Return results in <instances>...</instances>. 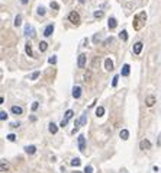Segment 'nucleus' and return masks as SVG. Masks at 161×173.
<instances>
[{
	"instance_id": "6e6552de",
	"label": "nucleus",
	"mask_w": 161,
	"mask_h": 173,
	"mask_svg": "<svg viewBox=\"0 0 161 173\" xmlns=\"http://www.w3.org/2000/svg\"><path fill=\"white\" fill-rule=\"evenodd\" d=\"M105 68H106L107 71H112V70H113V61H112L110 58H106V60H105Z\"/></svg>"
},
{
	"instance_id": "f704fd0d",
	"label": "nucleus",
	"mask_w": 161,
	"mask_h": 173,
	"mask_svg": "<svg viewBox=\"0 0 161 173\" xmlns=\"http://www.w3.org/2000/svg\"><path fill=\"white\" fill-rule=\"evenodd\" d=\"M38 15L44 16L45 15V8H38Z\"/></svg>"
},
{
	"instance_id": "37998d69",
	"label": "nucleus",
	"mask_w": 161,
	"mask_h": 173,
	"mask_svg": "<svg viewBox=\"0 0 161 173\" xmlns=\"http://www.w3.org/2000/svg\"><path fill=\"white\" fill-rule=\"evenodd\" d=\"M12 127H13V128H18V127H19V122H18V124H16V122H13V124H12Z\"/></svg>"
},
{
	"instance_id": "c9c22d12",
	"label": "nucleus",
	"mask_w": 161,
	"mask_h": 173,
	"mask_svg": "<svg viewBox=\"0 0 161 173\" xmlns=\"http://www.w3.org/2000/svg\"><path fill=\"white\" fill-rule=\"evenodd\" d=\"M84 173H93V167H92V166H86Z\"/></svg>"
},
{
	"instance_id": "c03bdc74",
	"label": "nucleus",
	"mask_w": 161,
	"mask_h": 173,
	"mask_svg": "<svg viewBox=\"0 0 161 173\" xmlns=\"http://www.w3.org/2000/svg\"><path fill=\"white\" fill-rule=\"evenodd\" d=\"M22 5H28V0H22Z\"/></svg>"
},
{
	"instance_id": "f8f14e48",
	"label": "nucleus",
	"mask_w": 161,
	"mask_h": 173,
	"mask_svg": "<svg viewBox=\"0 0 161 173\" xmlns=\"http://www.w3.org/2000/svg\"><path fill=\"white\" fill-rule=\"evenodd\" d=\"M129 71H131V67H129V64H125V65L122 67V71H120V74H122L123 77H126V76H129Z\"/></svg>"
},
{
	"instance_id": "a18cd8bd",
	"label": "nucleus",
	"mask_w": 161,
	"mask_h": 173,
	"mask_svg": "<svg viewBox=\"0 0 161 173\" xmlns=\"http://www.w3.org/2000/svg\"><path fill=\"white\" fill-rule=\"evenodd\" d=\"M78 2H80V3H84V0H78Z\"/></svg>"
},
{
	"instance_id": "aec40b11",
	"label": "nucleus",
	"mask_w": 161,
	"mask_h": 173,
	"mask_svg": "<svg viewBox=\"0 0 161 173\" xmlns=\"http://www.w3.org/2000/svg\"><path fill=\"white\" fill-rule=\"evenodd\" d=\"M73 115H74V112H73L71 109H68V111L65 112V118H64V119H65V121H70V119L73 118Z\"/></svg>"
},
{
	"instance_id": "e433bc0d",
	"label": "nucleus",
	"mask_w": 161,
	"mask_h": 173,
	"mask_svg": "<svg viewBox=\"0 0 161 173\" xmlns=\"http://www.w3.org/2000/svg\"><path fill=\"white\" fill-rule=\"evenodd\" d=\"M8 140H9V141H15V140H16V135H15V134H9V135H8Z\"/></svg>"
},
{
	"instance_id": "49530a36",
	"label": "nucleus",
	"mask_w": 161,
	"mask_h": 173,
	"mask_svg": "<svg viewBox=\"0 0 161 173\" xmlns=\"http://www.w3.org/2000/svg\"><path fill=\"white\" fill-rule=\"evenodd\" d=\"M76 173H80V172H76Z\"/></svg>"
},
{
	"instance_id": "f257e3e1",
	"label": "nucleus",
	"mask_w": 161,
	"mask_h": 173,
	"mask_svg": "<svg viewBox=\"0 0 161 173\" xmlns=\"http://www.w3.org/2000/svg\"><path fill=\"white\" fill-rule=\"evenodd\" d=\"M145 21H147V13L145 12H141L139 15H136L135 18H133V28L138 31V29H141L142 28V25L145 23Z\"/></svg>"
},
{
	"instance_id": "cd10ccee",
	"label": "nucleus",
	"mask_w": 161,
	"mask_h": 173,
	"mask_svg": "<svg viewBox=\"0 0 161 173\" xmlns=\"http://www.w3.org/2000/svg\"><path fill=\"white\" fill-rule=\"evenodd\" d=\"M80 164H81L80 159H73L71 160V166H80Z\"/></svg>"
},
{
	"instance_id": "423d86ee",
	"label": "nucleus",
	"mask_w": 161,
	"mask_h": 173,
	"mask_svg": "<svg viewBox=\"0 0 161 173\" xmlns=\"http://www.w3.org/2000/svg\"><path fill=\"white\" fill-rule=\"evenodd\" d=\"M25 34H26V35H29L31 38H34V37H35V29H34V26L26 25V26H25Z\"/></svg>"
},
{
	"instance_id": "79ce46f5",
	"label": "nucleus",
	"mask_w": 161,
	"mask_h": 173,
	"mask_svg": "<svg viewBox=\"0 0 161 173\" xmlns=\"http://www.w3.org/2000/svg\"><path fill=\"white\" fill-rule=\"evenodd\" d=\"M157 145H161V132L158 135V140H157Z\"/></svg>"
},
{
	"instance_id": "ea45409f",
	"label": "nucleus",
	"mask_w": 161,
	"mask_h": 173,
	"mask_svg": "<svg viewBox=\"0 0 161 173\" xmlns=\"http://www.w3.org/2000/svg\"><path fill=\"white\" fill-rule=\"evenodd\" d=\"M99 39H100V35H97V34H96V35L93 37V42H97Z\"/></svg>"
},
{
	"instance_id": "6ab92c4d",
	"label": "nucleus",
	"mask_w": 161,
	"mask_h": 173,
	"mask_svg": "<svg viewBox=\"0 0 161 173\" xmlns=\"http://www.w3.org/2000/svg\"><path fill=\"white\" fill-rule=\"evenodd\" d=\"M47 48H48V44H47L45 41H42V42H39V51H41V52H44V51H47Z\"/></svg>"
},
{
	"instance_id": "a211bd4d",
	"label": "nucleus",
	"mask_w": 161,
	"mask_h": 173,
	"mask_svg": "<svg viewBox=\"0 0 161 173\" xmlns=\"http://www.w3.org/2000/svg\"><path fill=\"white\" fill-rule=\"evenodd\" d=\"M25 151H26L28 154H34V153L36 151V147H35V145H28V147H25Z\"/></svg>"
},
{
	"instance_id": "2f4dec72",
	"label": "nucleus",
	"mask_w": 161,
	"mask_h": 173,
	"mask_svg": "<svg viewBox=\"0 0 161 173\" xmlns=\"http://www.w3.org/2000/svg\"><path fill=\"white\" fill-rule=\"evenodd\" d=\"M80 122H81V125H86V122H87V115H86V114L80 118Z\"/></svg>"
},
{
	"instance_id": "0eeeda50",
	"label": "nucleus",
	"mask_w": 161,
	"mask_h": 173,
	"mask_svg": "<svg viewBox=\"0 0 161 173\" xmlns=\"http://www.w3.org/2000/svg\"><path fill=\"white\" fill-rule=\"evenodd\" d=\"M154 103H155V98H154L152 95H149V96H147V98H145V105H147L148 108L154 106Z\"/></svg>"
},
{
	"instance_id": "7ed1b4c3",
	"label": "nucleus",
	"mask_w": 161,
	"mask_h": 173,
	"mask_svg": "<svg viewBox=\"0 0 161 173\" xmlns=\"http://www.w3.org/2000/svg\"><path fill=\"white\" fill-rule=\"evenodd\" d=\"M86 61H87V55H86V54H80V55H78V60H77V65H78V68H84Z\"/></svg>"
},
{
	"instance_id": "20e7f679",
	"label": "nucleus",
	"mask_w": 161,
	"mask_h": 173,
	"mask_svg": "<svg viewBox=\"0 0 161 173\" xmlns=\"http://www.w3.org/2000/svg\"><path fill=\"white\" fill-rule=\"evenodd\" d=\"M78 150L80 151H84L86 150V137L81 134V135H78Z\"/></svg>"
},
{
	"instance_id": "72a5a7b5",
	"label": "nucleus",
	"mask_w": 161,
	"mask_h": 173,
	"mask_svg": "<svg viewBox=\"0 0 161 173\" xmlns=\"http://www.w3.org/2000/svg\"><path fill=\"white\" fill-rule=\"evenodd\" d=\"M118 80H119V76H115V77H113V81H112L113 88H115V86H118Z\"/></svg>"
},
{
	"instance_id": "f03ea898",
	"label": "nucleus",
	"mask_w": 161,
	"mask_h": 173,
	"mask_svg": "<svg viewBox=\"0 0 161 173\" xmlns=\"http://www.w3.org/2000/svg\"><path fill=\"white\" fill-rule=\"evenodd\" d=\"M68 21H70L73 25H78V23H80V15H78L77 12H71V13L68 15Z\"/></svg>"
},
{
	"instance_id": "1a4fd4ad",
	"label": "nucleus",
	"mask_w": 161,
	"mask_h": 173,
	"mask_svg": "<svg viewBox=\"0 0 161 173\" xmlns=\"http://www.w3.org/2000/svg\"><path fill=\"white\" fill-rule=\"evenodd\" d=\"M52 32H54V25L51 23V25H48V26L45 28L44 35H45V37H51V35H52Z\"/></svg>"
},
{
	"instance_id": "c85d7f7f",
	"label": "nucleus",
	"mask_w": 161,
	"mask_h": 173,
	"mask_svg": "<svg viewBox=\"0 0 161 173\" xmlns=\"http://www.w3.org/2000/svg\"><path fill=\"white\" fill-rule=\"evenodd\" d=\"M99 61H100V58H99V57H94V58H93V64H92V65H93V68H96V67H97Z\"/></svg>"
},
{
	"instance_id": "5701e85b",
	"label": "nucleus",
	"mask_w": 161,
	"mask_h": 173,
	"mask_svg": "<svg viewBox=\"0 0 161 173\" xmlns=\"http://www.w3.org/2000/svg\"><path fill=\"white\" fill-rule=\"evenodd\" d=\"M119 37H120L122 41H128V32H126V31H122V32L119 34Z\"/></svg>"
},
{
	"instance_id": "b1692460",
	"label": "nucleus",
	"mask_w": 161,
	"mask_h": 173,
	"mask_svg": "<svg viewBox=\"0 0 161 173\" xmlns=\"http://www.w3.org/2000/svg\"><path fill=\"white\" fill-rule=\"evenodd\" d=\"M8 163H6V160H2V164H0V169H2V172H5V170H8Z\"/></svg>"
},
{
	"instance_id": "7c9ffc66",
	"label": "nucleus",
	"mask_w": 161,
	"mask_h": 173,
	"mask_svg": "<svg viewBox=\"0 0 161 173\" xmlns=\"http://www.w3.org/2000/svg\"><path fill=\"white\" fill-rule=\"evenodd\" d=\"M0 119H2V121L8 119V114H6L5 111H2V112H0Z\"/></svg>"
},
{
	"instance_id": "39448f33",
	"label": "nucleus",
	"mask_w": 161,
	"mask_h": 173,
	"mask_svg": "<svg viewBox=\"0 0 161 173\" xmlns=\"http://www.w3.org/2000/svg\"><path fill=\"white\" fill-rule=\"evenodd\" d=\"M139 147H141V150H151V147H152V144L148 141V140H142L141 143H139Z\"/></svg>"
},
{
	"instance_id": "9d476101",
	"label": "nucleus",
	"mask_w": 161,
	"mask_h": 173,
	"mask_svg": "<svg viewBox=\"0 0 161 173\" xmlns=\"http://www.w3.org/2000/svg\"><path fill=\"white\" fill-rule=\"evenodd\" d=\"M141 51H142V42H136L133 45V54L138 55V54H141Z\"/></svg>"
},
{
	"instance_id": "f3484780",
	"label": "nucleus",
	"mask_w": 161,
	"mask_h": 173,
	"mask_svg": "<svg viewBox=\"0 0 161 173\" xmlns=\"http://www.w3.org/2000/svg\"><path fill=\"white\" fill-rule=\"evenodd\" d=\"M119 137H120L122 140H128V138H129V131H128V130H122V131L119 132Z\"/></svg>"
},
{
	"instance_id": "9b49d317",
	"label": "nucleus",
	"mask_w": 161,
	"mask_h": 173,
	"mask_svg": "<svg viewBox=\"0 0 161 173\" xmlns=\"http://www.w3.org/2000/svg\"><path fill=\"white\" fill-rule=\"evenodd\" d=\"M73 96H74L76 99H78V98L81 96V88H80V86H76V88L73 89Z\"/></svg>"
},
{
	"instance_id": "4c0bfd02",
	"label": "nucleus",
	"mask_w": 161,
	"mask_h": 173,
	"mask_svg": "<svg viewBox=\"0 0 161 173\" xmlns=\"http://www.w3.org/2000/svg\"><path fill=\"white\" fill-rule=\"evenodd\" d=\"M112 42H113V38H112V37H109V38L105 41V45H109V44H112Z\"/></svg>"
},
{
	"instance_id": "bb28decb",
	"label": "nucleus",
	"mask_w": 161,
	"mask_h": 173,
	"mask_svg": "<svg viewBox=\"0 0 161 173\" xmlns=\"http://www.w3.org/2000/svg\"><path fill=\"white\" fill-rule=\"evenodd\" d=\"M89 80H92V71H86L84 74V81H89Z\"/></svg>"
},
{
	"instance_id": "4468645a",
	"label": "nucleus",
	"mask_w": 161,
	"mask_h": 173,
	"mask_svg": "<svg viewBox=\"0 0 161 173\" xmlns=\"http://www.w3.org/2000/svg\"><path fill=\"white\" fill-rule=\"evenodd\" d=\"M107 25H109V29H115V28L118 26V22H116V19H115V18H110Z\"/></svg>"
},
{
	"instance_id": "58836bf2",
	"label": "nucleus",
	"mask_w": 161,
	"mask_h": 173,
	"mask_svg": "<svg viewBox=\"0 0 161 173\" xmlns=\"http://www.w3.org/2000/svg\"><path fill=\"white\" fill-rule=\"evenodd\" d=\"M38 106H39V103H38V102H34V105H32V111H36Z\"/></svg>"
},
{
	"instance_id": "a878e982",
	"label": "nucleus",
	"mask_w": 161,
	"mask_h": 173,
	"mask_svg": "<svg viewBox=\"0 0 161 173\" xmlns=\"http://www.w3.org/2000/svg\"><path fill=\"white\" fill-rule=\"evenodd\" d=\"M50 6H51V9H55V10H58V9H60V5H58L57 2H51V3H50Z\"/></svg>"
},
{
	"instance_id": "393cba45",
	"label": "nucleus",
	"mask_w": 161,
	"mask_h": 173,
	"mask_svg": "<svg viewBox=\"0 0 161 173\" xmlns=\"http://www.w3.org/2000/svg\"><path fill=\"white\" fill-rule=\"evenodd\" d=\"M93 16H94L96 19H97V18L100 19V18H103V12H102V10H96V12L93 13Z\"/></svg>"
},
{
	"instance_id": "dca6fc26",
	"label": "nucleus",
	"mask_w": 161,
	"mask_h": 173,
	"mask_svg": "<svg viewBox=\"0 0 161 173\" xmlns=\"http://www.w3.org/2000/svg\"><path fill=\"white\" fill-rule=\"evenodd\" d=\"M48 130H50V132H51V134H57V131H58V127H57L54 122H51V124L48 125Z\"/></svg>"
},
{
	"instance_id": "473e14b6",
	"label": "nucleus",
	"mask_w": 161,
	"mask_h": 173,
	"mask_svg": "<svg viewBox=\"0 0 161 173\" xmlns=\"http://www.w3.org/2000/svg\"><path fill=\"white\" fill-rule=\"evenodd\" d=\"M48 63H50V64H55V63H57V58H55V55L50 57V58H48Z\"/></svg>"
},
{
	"instance_id": "2eb2a0df",
	"label": "nucleus",
	"mask_w": 161,
	"mask_h": 173,
	"mask_svg": "<svg viewBox=\"0 0 161 173\" xmlns=\"http://www.w3.org/2000/svg\"><path fill=\"white\" fill-rule=\"evenodd\" d=\"M25 51H26V54H28L29 57H34V52H32V45H31V42H28V44L25 45Z\"/></svg>"
},
{
	"instance_id": "a19ab883",
	"label": "nucleus",
	"mask_w": 161,
	"mask_h": 173,
	"mask_svg": "<svg viewBox=\"0 0 161 173\" xmlns=\"http://www.w3.org/2000/svg\"><path fill=\"white\" fill-rule=\"evenodd\" d=\"M67 122H68V121H65V119H63V121H61V125H60V127H61V128H64V127L67 125Z\"/></svg>"
},
{
	"instance_id": "412c9836",
	"label": "nucleus",
	"mask_w": 161,
	"mask_h": 173,
	"mask_svg": "<svg viewBox=\"0 0 161 173\" xmlns=\"http://www.w3.org/2000/svg\"><path fill=\"white\" fill-rule=\"evenodd\" d=\"M21 25H22V16L18 15V16L15 18V26H21Z\"/></svg>"
},
{
	"instance_id": "ddd939ff",
	"label": "nucleus",
	"mask_w": 161,
	"mask_h": 173,
	"mask_svg": "<svg viewBox=\"0 0 161 173\" xmlns=\"http://www.w3.org/2000/svg\"><path fill=\"white\" fill-rule=\"evenodd\" d=\"M12 114L15 115H22L23 114V109L21 106H12Z\"/></svg>"
},
{
	"instance_id": "4be33fe9",
	"label": "nucleus",
	"mask_w": 161,
	"mask_h": 173,
	"mask_svg": "<svg viewBox=\"0 0 161 173\" xmlns=\"http://www.w3.org/2000/svg\"><path fill=\"white\" fill-rule=\"evenodd\" d=\"M103 114H105V108H103V106H99V108L96 109V115H97V116H103Z\"/></svg>"
},
{
	"instance_id": "c756f323",
	"label": "nucleus",
	"mask_w": 161,
	"mask_h": 173,
	"mask_svg": "<svg viewBox=\"0 0 161 173\" xmlns=\"http://www.w3.org/2000/svg\"><path fill=\"white\" fill-rule=\"evenodd\" d=\"M39 74H41L39 71H35V73H32V74H31V80H36V79L39 77Z\"/></svg>"
}]
</instances>
